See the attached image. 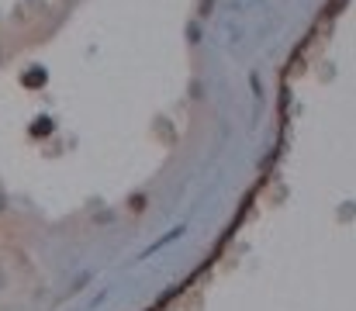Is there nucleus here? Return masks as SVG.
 I'll return each instance as SVG.
<instances>
[{"label": "nucleus", "mask_w": 356, "mask_h": 311, "mask_svg": "<svg viewBox=\"0 0 356 311\" xmlns=\"http://www.w3.org/2000/svg\"><path fill=\"white\" fill-rule=\"evenodd\" d=\"M42 83H45V70H42V66L24 73V87H42Z\"/></svg>", "instance_id": "nucleus-1"}, {"label": "nucleus", "mask_w": 356, "mask_h": 311, "mask_svg": "<svg viewBox=\"0 0 356 311\" xmlns=\"http://www.w3.org/2000/svg\"><path fill=\"white\" fill-rule=\"evenodd\" d=\"M49 128H52V121H49V118H42V121H35V125H31V131H35V135H38V131H49Z\"/></svg>", "instance_id": "nucleus-2"}]
</instances>
